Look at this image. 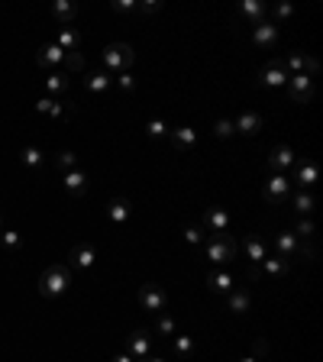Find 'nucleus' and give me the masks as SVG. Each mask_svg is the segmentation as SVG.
Instances as JSON below:
<instances>
[{
  "mask_svg": "<svg viewBox=\"0 0 323 362\" xmlns=\"http://www.w3.org/2000/svg\"><path fill=\"white\" fill-rule=\"evenodd\" d=\"M72 288V269L68 265H49L42 275H39V295L49 297V301H58L65 291Z\"/></svg>",
  "mask_w": 323,
  "mask_h": 362,
  "instance_id": "f257e3e1",
  "label": "nucleus"
},
{
  "mask_svg": "<svg viewBox=\"0 0 323 362\" xmlns=\"http://www.w3.org/2000/svg\"><path fill=\"white\" fill-rule=\"evenodd\" d=\"M136 62V52L129 42H110L103 49V72L107 74H120V72H129V65Z\"/></svg>",
  "mask_w": 323,
  "mask_h": 362,
  "instance_id": "f03ea898",
  "label": "nucleus"
},
{
  "mask_svg": "<svg viewBox=\"0 0 323 362\" xmlns=\"http://www.w3.org/2000/svg\"><path fill=\"white\" fill-rule=\"evenodd\" d=\"M236 240H233L230 233H213L210 242H207V259L217 265V269H223V265H230L233 259H236Z\"/></svg>",
  "mask_w": 323,
  "mask_h": 362,
  "instance_id": "7ed1b4c3",
  "label": "nucleus"
},
{
  "mask_svg": "<svg viewBox=\"0 0 323 362\" xmlns=\"http://www.w3.org/2000/svg\"><path fill=\"white\" fill-rule=\"evenodd\" d=\"M139 307L142 311H149V314H165L168 307V291L162 288V285H156V281H149V285H139Z\"/></svg>",
  "mask_w": 323,
  "mask_h": 362,
  "instance_id": "20e7f679",
  "label": "nucleus"
},
{
  "mask_svg": "<svg viewBox=\"0 0 323 362\" xmlns=\"http://www.w3.org/2000/svg\"><path fill=\"white\" fill-rule=\"evenodd\" d=\"M278 65L285 68L288 74H310V78L320 72V62L310 58L307 52H288L285 58H278Z\"/></svg>",
  "mask_w": 323,
  "mask_h": 362,
  "instance_id": "39448f33",
  "label": "nucleus"
},
{
  "mask_svg": "<svg viewBox=\"0 0 323 362\" xmlns=\"http://www.w3.org/2000/svg\"><path fill=\"white\" fill-rule=\"evenodd\" d=\"M285 88H288L291 104H310V101H314V94H317L314 78H310V74H291Z\"/></svg>",
  "mask_w": 323,
  "mask_h": 362,
  "instance_id": "423d86ee",
  "label": "nucleus"
},
{
  "mask_svg": "<svg viewBox=\"0 0 323 362\" xmlns=\"http://www.w3.org/2000/svg\"><path fill=\"white\" fill-rule=\"evenodd\" d=\"M94 262H97V249H94L91 242H74L72 252H68V269L88 272V269H94Z\"/></svg>",
  "mask_w": 323,
  "mask_h": 362,
  "instance_id": "0eeeda50",
  "label": "nucleus"
},
{
  "mask_svg": "<svg viewBox=\"0 0 323 362\" xmlns=\"http://www.w3.org/2000/svg\"><path fill=\"white\" fill-rule=\"evenodd\" d=\"M265 201L268 204H285V201H291V178L272 172L265 181Z\"/></svg>",
  "mask_w": 323,
  "mask_h": 362,
  "instance_id": "6e6552de",
  "label": "nucleus"
},
{
  "mask_svg": "<svg viewBox=\"0 0 323 362\" xmlns=\"http://www.w3.org/2000/svg\"><path fill=\"white\" fill-rule=\"evenodd\" d=\"M295 181L301 185V191H307L310 185L320 181V168H317L314 158H297L295 162ZM295 181H291V185H295Z\"/></svg>",
  "mask_w": 323,
  "mask_h": 362,
  "instance_id": "1a4fd4ad",
  "label": "nucleus"
},
{
  "mask_svg": "<svg viewBox=\"0 0 323 362\" xmlns=\"http://www.w3.org/2000/svg\"><path fill=\"white\" fill-rule=\"evenodd\" d=\"M288 78H291V74L278 65V58H272V62H265V65L258 68V81L265 84V88H285Z\"/></svg>",
  "mask_w": 323,
  "mask_h": 362,
  "instance_id": "9d476101",
  "label": "nucleus"
},
{
  "mask_svg": "<svg viewBox=\"0 0 323 362\" xmlns=\"http://www.w3.org/2000/svg\"><path fill=\"white\" fill-rule=\"evenodd\" d=\"M252 42H256L258 49H275L278 46V26L272 19L256 23V26H252Z\"/></svg>",
  "mask_w": 323,
  "mask_h": 362,
  "instance_id": "9b49d317",
  "label": "nucleus"
},
{
  "mask_svg": "<svg viewBox=\"0 0 323 362\" xmlns=\"http://www.w3.org/2000/svg\"><path fill=\"white\" fill-rule=\"evenodd\" d=\"M62 188H65V191H68L72 197H81V195H88V188H91V178H88V172L74 168V172H65V175H62Z\"/></svg>",
  "mask_w": 323,
  "mask_h": 362,
  "instance_id": "f8f14e48",
  "label": "nucleus"
},
{
  "mask_svg": "<svg viewBox=\"0 0 323 362\" xmlns=\"http://www.w3.org/2000/svg\"><path fill=\"white\" fill-rule=\"evenodd\" d=\"M297 252H301V240H297L291 230L285 233H275V256H281V259H297Z\"/></svg>",
  "mask_w": 323,
  "mask_h": 362,
  "instance_id": "ddd939ff",
  "label": "nucleus"
},
{
  "mask_svg": "<svg viewBox=\"0 0 323 362\" xmlns=\"http://www.w3.org/2000/svg\"><path fill=\"white\" fill-rule=\"evenodd\" d=\"M295 162H297V156H295V149L291 146H275L272 152H268V168L278 172V175H285V168H291Z\"/></svg>",
  "mask_w": 323,
  "mask_h": 362,
  "instance_id": "4468645a",
  "label": "nucleus"
},
{
  "mask_svg": "<svg viewBox=\"0 0 323 362\" xmlns=\"http://www.w3.org/2000/svg\"><path fill=\"white\" fill-rule=\"evenodd\" d=\"M149 349H152V334H149L146 327L133 330V334H129V356L139 362V359H146L149 356Z\"/></svg>",
  "mask_w": 323,
  "mask_h": 362,
  "instance_id": "2eb2a0df",
  "label": "nucleus"
},
{
  "mask_svg": "<svg viewBox=\"0 0 323 362\" xmlns=\"http://www.w3.org/2000/svg\"><path fill=\"white\" fill-rule=\"evenodd\" d=\"M168 142H172L178 152H191L194 142H197V130H194V126H172Z\"/></svg>",
  "mask_w": 323,
  "mask_h": 362,
  "instance_id": "dca6fc26",
  "label": "nucleus"
},
{
  "mask_svg": "<svg viewBox=\"0 0 323 362\" xmlns=\"http://www.w3.org/2000/svg\"><path fill=\"white\" fill-rule=\"evenodd\" d=\"M230 227V214H226V207H210L207 214H204V233H226Z\"/></svg>",
  "mask_w": 323,
  "mask_h": 362,
  "instance_id": "f3484780",
  "label": "nucleus"
},
{
  "mask_svg": "<svg viewBox=\"0 0 323 362\" xmlns=\"http://www.w3.org/2000/svg\"><path fill=\"white\" fill-rule=\"evenodd\" d=\"M49 13H52V19H56L58 26H72V19L78 17V3L74 0H52Z\"/></svg>",
  "mask_w": 323,
  "mask_h": 362,
  "instance_id": "a211bd4d",
  "label": "nucleus"
},
{
  "mask_svg": "<svg viewBox=\"0 0 323 362\" xmlns=\"http://www.w3.org/2000/svg\"><path fill=\"white\" fill-rule=\"evenodd\" d=\"M62 62H65V52L56 46V42H46V46L36 52V65L39 68H52V72H58Z\"/></svg>",
  "mask_w": 323,
  "mask_h": 362,
  "instance_id": "6ab92c4d",
  "label": "nucleus"
},
{
  "mask_svg": "<svg viewBox=\"0 0 323 362\" xmlns=\"http://www.w3.org/2000/svg\"><path fill=\"white\" fill-rule=\"evenodd\" d=\"M233 126H236V133H242V136H258L262 126H265V120H262L258 113L246 110V113H240V117L233 120Z\"/></svg>",
  "mask_w": 323,
  "mask_h": 362,
  "instance_id": "aec40b11",
  "label": "nucleus"
},
{
  "mask_svg": "<svg viewBox=\"0 0 323 362\" xmlns=\"http://www.w3.org/2000/svg\"><path fill=\"white\" fill-rule=\"evenodd\" d=\"M52 42H56L62 52H78V49H81V33L74 26H58V36L52 39Z\"/></svg>",
  "mask_w": 323,
  "mask_h": 362,
  "instance_id": "412c9836",
  "label": "nucleus"
},
{
  "mask_svg": "<svg viewBox=\"0 0 323 362\" xmlns=\"http://www.w3.org/2000/svg\"><path fill=\"white\" fill-rule=\"evenodd\" d=\"M226 311H233V314H249L252 311V295L242 288H233L230 295H226Z\"/></svg>",
  "mask_w": 323,
  "mask_h": 362,
  "instance_id": "4be33fe9",
  "label": "nucleus"
},
{
  "mask_svg": "<svg viewBox=\"0 0 323 362\" xmlns=\"http://www.w3.org/2000/svg\"><path fill=\"white\" fill-rule=\"evenodd\" d=\"M288 269H291L288 259H281V256H265V262L258 265V275H262V279H278V275H288Z\"/></svg>",
  "mask_w": 323,
  "mask_h": 362,
  "instance_id": "5701e85b",
  "label": "nucleus"
},
{
  "mask_svg": "<svg viewBox=\"0 0 323 362\" xmlns=\"http://www.w3.org/2000/svg\"><path fill=\"white\" fill-rule=\"evenodd\" d=\"M129 214H133V204H129L126 197H113L110 204H107V220L113 223V227H120V223L129 220Z\"/></svg>",
  "mask_w": 323,
  "mask_h": 362,
  "instance_id": "b1692460",
  "label": "nucleus"
},
{
  "mask_svg": "<svg viewBox=\"0 0 323 362\" xmlns=\"http://www.w3.org/2000/svg\"><path fill=\"white\" fill-rule=\"evenodd\" d=\"M110 84H113V74L107 72H88L84 74V88L91 94H107L110 91Z\"/></svg>",
  "mask_w": 323,
  "mask_h": 362,
  "instance_id": "393cba45",
  "label": "nucleus"
},
{
  "mask_svg": "<svg viewBox=\"0 0 323 362\" xmlns=\"http://www.w3.org/2000/svg\"><path fill=\"white\" fill-rule=\"evenodd\" d=\"M207 285H210L217 295H230L233 291V275L226 269H213V272H207Z\"/></svg>",
  "mask_w": 323,
  "mask_h": 362,
  "instance_id": "a878e982",
  "label": "nucleus"
},
{
  "mask_svg": "<svg viewBox=\"0 0 323 362\" xmlns=\"http://www.w3.org/2000/svg\"><path fill=\"white\" fill-rule=\"evenodd\" d=\"M68 88H72V78H68V72H49L46 74V91L52 94V97H62Z\"/></svg>",
  "mask_w": 323,
  "mask_h": 362,
  "instance_id": "bb28decb",
  "label": "nucleus"
},
{
  "mask_svg": "<svg viewBox=\"0 0 323 362\" xmlns=\"http://www.w3.org/2000/svg\"><path fill=\"white\" fill-rule=\"evenodd\" d=\"M240 13H242V19H249L252 26H256V23H262V19H265L268 7L262 3V0H242V3H240Z\"/></svg>",
  "mask_w": 323,
  "mask_h": 362,
  "instance_id": "cd10ccee",
  "label": "nucleus"
},
{
  "mask_svg": "<svg viewBox=\"0 0 323 362\" xmlns=\"http://www.w3.org/2000/svg\"><path fill=\"white\" fill-rule=\"evenodd\" d=\"M246 256L252 259V265H262L265 256H268L265 240H262V236H249V240H246Z\"/></svg>",
  "mask_w": 323,
  "mask_h": 362,
  "instance_id": "c85d7f7f",
  "label": "nucleus"
},
{
  "mask_svg": "<svg viewBox=\"0 0 323 362\" xmlns=\"http://www.w3.org/2000/svg\"><path fill=\"white\" fill-rule=\"evenodd\" d=\"M0 246H3V252H19L23 249V236H19V230L3 227V230H0Z\"/></svg>",
  "mask_w": 323,
  "mask_h": 362,
  "instance_id": "c756f323",
  "label": "nucleus"
},
{
  "mask_svg": "<svg viewBox=\"0 0 323 362\" xmlns=\"http://www.w3.org/2000/svg\"><path fill=\"white\" fill-rule=\"evenodd\" d=\"M19 162L36 172V168H42V162H46V152H42V149H36V146H26L23 152H19Z\"/></svg>",
  "mask_w": 323,
  "mask_h": 362,
  "instance_id": "7c9ffc66",
  "label": "nucleus"
},
{
  "mask_svg": "<svg viewBox=\"0 0 323 362\" xmlns=\"http://www.w3.org/2000/svg\"><path fill=\"white\" fill-rule=\"evenodd\" d=\"M36 113H42V117H65V107L62 101H56V97H42V101L36 104Z\"/></svg>",
  "mask_w": 323,
  "mask_h": 362,
  "instance_id": "2f4dec72",
  "label": "nucleus"
},
{
  "mask_svg": "<svg viewBox=\"0 0 323 362\" xmlns=\"http://www.w3.org/2000/svg\"><path fill=\"white\" fill-rule=\"evenodd\" d=\"M291 204H295V211H297L301 217H307V214H310V211L317 207V201H314V195H310V191H301V195L291 197Z\"/></svg>",
  "mask_w": 323,
  "mask_h": 362,
  "instance_id": "473e14b6",
  "label": "nucleus"
},
{
  "mask_svg": "<svg viewBox=\"0 0 323 362\" xmlns=\"http://www.w3.org/2000/svg\"><path fill=\"white\" fill-rule=\"evenodd\" d=\"M146 133L152 136V140H168V133H172V126H168L162 117H152V120L146 123Z\"/></svg>",
  "mask_w": 323,
  "mask_h": 362,
  "instance_id": "72a5a7b5",
  "label": "nucleus"
},
{
  "mask_svg": "<svg viewBox=\"0 0 323 362\" xmlns=\"http://www.w3.org/2000/svg\"><path fill=\"white\" fill-rule=\"evenodd\" d=\"M56 165H58V172H74L78 168V156L74 152H68V149H62V152H56Z\"/></svg>",
  "mask_w": 323,
  "mask_h": 362,
  "instance_id": "f704fd0d",
  "label": "nucleus"
},
{
  "mask_svg": "<svg viewBox=\"0 0 323 362\" xmlns=\"http://www.w3.org/2000/svg\"><path fill=\"white\" fill-rule=\"evenodd\" d=\"M181 236H185L188 246H201L204 242V227L201 223H188L185 230H181Z\"/></svg>",
  "mask_w": 323,
  "mask_h": 362,
  "instance_id": "c9c22d12",
  "label": "nucleus"
},
{
  "mask_svg": "<svg viewBox=\"0 0 323 362\" xmlns=\"http://www.w3.org/2000/svg\"><path fill=\"white\" fill-rule=\"evenodd\" d=\"M291 17H295V7H291V3H285V0L272 7V23H275V26H281V23H285V19H291Z\"/></svg>",
  "mask_w": 323,
  "mask_h": 362,
  "instance_id": "e433bc0d",
  "label": "nucleus"
},
{
  "mask_svg": "<svg viewBox=\"0 0 323 362\" xmlns=\"http://www.w3.org/2000/svg\"><path fill=\"white\" fill-rule=\"evenodd\" d=\"M156 334L175 336V317L172 314H156Z\"/></svg>",
  "mask_w": 323,
  "mask_h": 362,
  "instance_id": "4c0bfd02",
  "label": "nucleus"
},
{
  "mask_svg": "<svg viewBox=\"0 0 323 362\" xmlns=\"http://www.w3.org/2000/svg\"><path fill=\"white\" fill-rule=\"evenodd\" d=\"M175 353L181 356V359H191L194 356V340L191 336H175Z\"/></svg>",
  "mask_w": 323,
  "mask_h": 362,
  "instance_id": "58836bf2",
  "label": "nucleus"
},
{
  "mask_svg": "<svg viewBox=\"0 0 323 362\" xmlns=\"http://www.w3.org/2000/svg\"><path fill=\"white\" fill-rule=\"evenodd\" d=\"M213 136H217V140H230V136H236L233 120H217V123H213Z\"/></svg>",
  "mask_w": 323,
  "mask_h": 362,
  "instance_id": "ea45409f",
  "label": "nucleus"
},
{
  "mask_svg": "<svg viewBox=\"0 0 323 362\" xmlns=\"http://www.w3.org/2000/svg\"><path fill=\"white\" fill-rule=\"evenodd\" d=\"M113 81H117V88H120L123 94H133L136 91V78L129 72H120V74H113Z\"/></svg>",
  "mask_w": 323,
  "mask_h": 362,
  "instance_id": "a19ab883",
  "label": "nucleus"
},
{
  "mask_svg": "<svg viewBox=\"0 0 323 362\" xmlns=\"http://www.w3.org/2000/svg\"><path fill=\"white\" fill-rule=\"evenodd\" d=\"M297 236V240H301V236H304V240H310V236H314V220H307V217H301V220L295 223V230H291Z\"/></svg>",
  "mask_w": 323,
  "mask_h": 362,
  "instance_id": "79ce46f5",
  "label": "nucleus"
},
{
  "mask_svg": "<svg viewBox=\"0 0 323 362\" xmlns=\"http://www.w3.org/2000/svg\"><path fill=\"white\" fill-rule=\"evenodd\" d=\"M68 72H81L84 68V58H81V52H65V62H62Z\"/></svg>",
  "mask_w": 323,
  "mask_h": 362,
  "instance_id": "37998d69",
  "label": "nucleus"
},
{
  "mask_svg": "<svg viewBox=\"0 0 323 362\" xmlns=\"http://www.w3.org/2000/svg\"><path fill=\"white\" fill-rule=\"evenodd\" d=\"M110 10L113 13H123V17H126V13H136V0H113Z\"/></svg>",
  "mask_w": 323,
  "mask_h": 362,
  "instance_id": "c03bdc74",
  "label": "nucleus"
},
{
  "mask_svg": "<svg viewBox=\"0 0 323 362\" xmlns=\"http://www.w3.org/2000/svg\"><path fill=\"white\" fill-rule=\"evenodd\" d=\"M136 10L139 13H146V17H152V13L162 10V3H158V0H142V3H136Z\"/></svg>",
  "mask_w": 323,
  "mask_h": 362,
  "instance_id": "a18cd8bd",
  "label": "nucleus"
},
{
  "mask_svg": "<svg viewBox=\"0 0 323 362\" xmlns=\"http://www.w3.org/2000/svg\"><path fill=\"white\" fill-rule=\"evenodd\" d=\"M297 256H304L307 262H314V256H317V252H314V246H301V252H297Z\"/></svg>",
  "mask_w": 323,
  "mask_h": 362,
  "instance_id": "49530a36",
  "label": "nucleus"
},
{
  "mask_svg": "<svg viewBox=\"0 0 323 362\" xmlns=\"http://www.w3.org/2000/svg\"><path fill=\"white\" fill-rule=\"evenodd\" d=\"M110 362H136V359H133V356H129V353H117Z\"/></svg>",
  "mask_w": 323,
  "mask_h": 362,
  "instance_id": "de8ad7c7",
  "label": "nucleus"
},
{
  "mask_svg": "<svg viewBox=\"0 0 323 362\" xmlns=\"http://www.w3.org/2000/svg\"><path fill=\"white\" fill-rule=\"evenodd\" d=\"M256 353H258V356L268 353V343H265V340H258V343H256Z\"/></svg>",
  "mask_w": 323,
  "mask_h": 362,
  "instance_id": "09e8293b",
  "label": "nucleus"
},
{
  "mask_svg": "<svg viewBox=\"0 0 323 362\" xmlns=\"http://www.w3.org/2000/svg\"><path fill=\"white\" fill-rule=\"evenodd\" d=\"M139 362H165V359H158V356H146V359H139Z\"/></svg>",
  "mask_w": 323,
  "mask_h": 362,
  "instance_id": "8fccbe9b",
  "label": "nucleus"
},
{
  "mask_svg": "<svg viewBox=\"0 0 323 362\" xmlns=\"http://www.w3.org/2000/svg\"><path fill=\"white\" fill-rule=\"evenodd\" d=\"M240 362H258V359H256V356H246V359H240Z\"/></svg>",
  "mask_w": 323,
  "mask_h": 362,
  "instance_id": "3c124183",
  "label": "nucleus"
},
{
  "mask_svg": "<svg viewBox=\"0 0 323 362\" xmlns=\"http://www.w3.org/2000/svg\"><path fill=\"white\" fill-rule=\"evenodd\" d=\"M0 230H3V214H0Z\"/></svg>",
  "mask_w": 323,
  "mask_h": 362,
  "instance_id": "603ef678",
  "label": "nucleus"
}]
</instances>
